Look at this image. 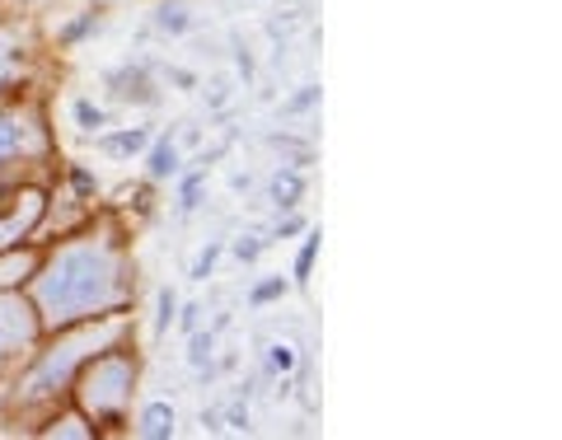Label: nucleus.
<instances>
[{
  "label": "nucleus",
  "instance_id": "10",
  "mask_svg": "<svg viewBox=\"0 0 562 440\" xmlns=\"http://www.w3.org/2000/svg\"><path fill=\"white\" fill-rule=\"evenodd\" d=\"M127 427L136 440H173L179 436V408L169 398H150V403H140Z\"/></svg>",
  "mask_w": 562,
  "mask_h": 440
},
{
  "label": "nucleus",
  "instance_id": "4",
  "mask_svg": "<svg viewBox=\"0 0 562 440\" xmlns=\"http://www.w3.org/2000/svg\"><path fill=\"white\" fill-rule=\"evenodd\" d=\"M57 150L47 127V109L29 94H14V99H0V179L5 173H29V169H43Z\"/></svg>",
  "mask_w": 562,
  "mask_h": 440
},
{
  "label": "nucleus",
  "instance_id": "11",
  "mask_svg": "<svg viewBox=\"0 0 562 440\" xmlns=\"http://www.w3.org/2000/svg\"><path fill=\"white\" fill-rule=\"evenodd\" d=\"M146 183H169V179H179L183 173V146H179V136H150V146H146Z\"/></svg>",
  "mask_w": 562,
  "mask_h": 440
},
{
  "label": "nucleus",
  "instance_id": "14",
  "mask_svg": "<svg viewBox=\"0 0 562 440\" xmlns=\"http://www.w3.org/2000/svg\"><path fill=\"white\" fill-rule=\"evenodd\" d=\"M38 436H52V440H94L99 431H94L76 408H70V403H61V408L38 427Z\"/></svg>",
  "mask_w": 562,
  "mask_h": 440
},
{
  "label": "nucleus",
  "instance_id": "19",
  "mask_svg": "<svg viewBox=\"0 0 562 440\" xmlns=\"http://www.w3.org/2000/svg\"><path fill=\"white\" fill-rule=\"evenodd\" d=\"M70 127H76L80 136H90V140H94L103 127H113V117H109V109H103V103L76 94V99H70Z\"/></svg>",
  "mask_w": 562,
  "mask_h": 440
},
{
  "label": "nucleus",
  "instance_id": "5",
  "mask_svg": "<svg viewBox=\"0 0 562 440\" xmlns=\"http://www.w3.org/2000/svg\"><path fill=\"white\" fill-rule=\"evenodd\" d=\"M52 192L47 183L29 179V173H5L0 179V253L20 249V244H38V230L47 225Z\"/></svg>",
  "mask_w": 562,
  "mask_h": 440
},
{
  "label": "nucleus",
  "instance_id": "6",
  "mask_svg": "<svg viewBox=\"0 0 562 440\" xmlns=\"http://www.w3.org/2000/svg\"><path fill=\"white\" fill-rule=\"evenodd\" d=\"M43 328L33 319L24 291H0V375L14 371L33 347H38Z\"/></svg>",
  "mask_w": 562,
  "mask_h": 440
},
{
  "label": "nucleus",
  "instance_id": "30",
  "mask_svg": "<svg viewBox=\"0 0 562 440\" xmlns=\"http://www.w3.org/2000/svg\"><path fill=\"white\" fill-rule=\"evenodd\" d=\"M198 314H202V305H179V314H173V324H179L183 332H192V328H202Z\"/></svg>",
  "mask_w": 562,
  "mask_h": 440
},
{
  "label": "nucleus",
  "instance_id": "8",
  "mask_svg": "<svg viewBox=\"0 0 562 440\" xmlns=\"http://www.w3.org/2000/svg\"><path fill=\"white\" fill-rule=\"evenodd\" d=\"M103 90H109L117 103H136V109H155V99H160L146 61H127V66L103 70Z\"/></svg>",
  "mask_w": 562,
  "mask_h": 440
},
{
  "label": "nucleus",
  "instance_id": "3",
  "mask_svg": "<svg viewBox=\"0 0 562 440\" xmlns=\"http://www.w3.org/2000/svg\"><path fill=\"white\" fill-rule=\"evenodd\" d=\"M136 390H140V351H136L132 338H122L113 347L94 351V357L76 371V384H70V408L90 421L99 436L103 431H127Z\"/></svg>",
  "mask_w": 562,
  "mask_h": 440
},
{
  "label": "nucleus",
  "instance_id": "22",
  "mask_svg": "<svg viewBox=\"0 0 562 440\" xmlns=\"http://www.w3.org/2000/svg\"><path fill=\"white\" fill-rule=\"evenodd\" d=\"M202 188H206V165L179 173V216H192L202 206Z\"/></svg>",
  "mask_w": 562,
  "mask_h": 440
},
{
  "label": "nucleus",
  "instance_id": "29",
  "mask_svg": "<svg viewBox=\"0 0 562 440\" xmlns=\"http://www.w3.org/2000/svg\"><path fill=\"white\" fill-rule=\"evenodd\" d=\"M305 216H286V221H277L272 225V239H291V235H305Z\"/></svg>",
  "mask_w": 562,
  "mask_h": 440
},
{
  "label": "nucleus",
  "instance_id": "25",
  "mask_svg": "<svg viewBox=\"0 0 562 440\" xmlns=\"http://www.w3.org/2000/svg\"><path fill=\"white\" fill-rule=\"evenodd\" d=\"M179 305H183L179 291H169V286L155 295V332H169L173 328V314H179Z\"/></svg>",
  "mask_w": 562,
  "mask_h": 440
},
{
  "label": "nucleus",
  "instance_id": "13",
  "mask_svg": "<svg viewBox=\"0 0 562 440\" xmlns=\"http://www.w3.org/2000/svg\"><path fill=\"white\" fill-rule=\"evenodd\" d=\"M38 253H43V244H20V249L0 253V291H20L29 272L38 268Z\"/></svg>",
  "mask_w": 562,
  "mask_h": 440
},
{
  "label": "nucleus",
  "instance_id": "27",
  "mask_svg": "<svg viewBox=\"0 0 562 440\" xmlns=\"http://www.w3.org/2000/svg\"><path fill=\"white\" fill-rule=\"evenodd\" d=\"M221 421H225L231 431H249V421H254V417H249V408H244V398H239V403H231V408L221 413Z\"/></svg>",
  "mask_w": 562,
  "mask_h": 440
},
{
  "label": "nucleus",
  "instance_id": "2",
  "mask_svg": "<svg viewBox=\"0 0 562 440\" xmlns=\"http://www.w3.org/2000/svg\"><path fill=\"white\" fill-rule=\"evenodd\" d=\"M122 338H136V319L132 309L122 314H103V319H85L57 332H43L38 347L20 361V371L5 384V403H0V421L5 427H24L38 431L43 421L70 403V384H76V371L94 351L113 347Z\"/></svg>",
  "mask_w": 562,
  "mask_h": 440
},
{
  "label": "nucleus",
  "instance_id": "18",
  "mask_svg": "<svg viewBox=\"0 0 562 440\" xmlns=\"http://www.w3.org/2000/svg\"><path fill=\"white\" fill-rule=\"evenodd\" d=\"M225 328V319L216 324V328H192L188 332V365L198 371L202 380H211L216 375V365H211V357H216V332Z\"/></svg>",
  "mask_w": 562,
  "mask_h": 440
},
{
  "label": "nucleus",
  "instance_id": "17",
  "mask_svg": "<svg viewBox=\"0 0 562 440\" xmlns=\"http://www.w3.org/2000/svg\"><path fill=\"white\" fill-rule=\"evenodd\" d=\"M150 24H155V33H165V38H183L192 29V5L188 0H155Z\"/></svg>",
  "mask_w": 562,
  "mask_h": 440
},
{
  "label": "nucleus",
  "instance_id": "9",
  "mask_svg": "<svg viewBox=\"0 0 562 440\" xmlns=\"http://www.w3.org/2000/svg\"><path fill=\"white\" fill-rule=\"evenodd\" d=\"M150 136H155L150 122H132V127H103L94 136V150L103 155V160H140L146 146H150Z\"/></svg>",
  "mask_w": 562,
  "mask_h": 440
},
{
  "label": "nucleus",
  "instance_id": "7",
  "mask_svg": "<svg viewBox=\"0 0 562 440\" xmlns=\"http://www.w3.org/2000/svg\"><path fill=\"white\" fill-rule=\"evenodd\" d=\"M33 84V47L20 33H0V99L29 94Z\"/></svg>",
  "mask_w": 562,
  "mask_h": 440
},
{
  "label": "nucleus",
  "instance_id": "15",
  "mask_svg": "<svg viewBox=\"0 0 562 440\" xmlns=\"http://www.w3.org/2000/svg\"><path fill=\"white\" fill-rule=\"evenodd\" d=\"M301 198H305V173L295 169V165L277 169L272 179H268V202L277 211H295V206H301Z\"/></svg>",
  "mask_w": 562,
  "mask_h": 440
},
{
  "label": "nucleus",
  "instance_id": "33",
  "mask_svg": "<svg viewBox=\"0 0 562 440\" xmlns=\"http://www.w3.org/2000/svg\"><path fill=\"white\" fill-rule=\"evenodd\" d=\"M90 5H109V0H90Z\"/></svg>",
  "mask_w": 562,
  "mask_h": 440
},
{
  "label": "nucleus",
  "instance_id": "24",
  "mask_svg": "<svg viewBox=\"0 0 562 440\" xmlns=\"http://www.w3.org/2000/svg\"><path fill=\"white\" fill-rule=\"evenodd\" d=\"M221 253H225V239H211V244H206V249H202L198 258H192V268H188V277H192V281H206L211 272H216V262H221Z\"/></svg>",
  "mask_w": 562,
  "mask_h": 440
},
{
  "label": "nucleus",
  "instance_id": "32",
  "mask_svg": "<svg viewBox=\"0 0 562 440\" xmlns=\"http://www.w3.org/2000/svg\"><path fill=\"white\" fill-rule=\"evenodd\" d=\"M169 80L179 84V90H198V76H192V70H179V66H173V70H169Z\"/></svg>",
  "mask_w": 562,
  "mask_h": 440
},
{
  "label": "nucleus",
  "instance_id": "12",
  "mask_svg": "<svg viewBox=\"0 0 562 440\" xmlns=\"http://www.w3.org/2000/svg\"><path fill=\"white\" fill-rule=\"evenodd\" d=\"M301 371V342L295 338H268L262 342V375L281 384V394H286V380Z\"/></svg>",
  "mask_w": 562,
  "mask_h": 440
},
{
  "label": "nucleus",
  "instance_id": "28",
  "mask_svg": "<svg viewBox=\"0 0 562 440\" xmlns=\"http://www.w3.org/2000/svg\"><path fill=\"white\" fill-rule=\"evenodd\" d=\"M314 103H319V84H301V94L286 103V113H310Z\"/></svg>",
  "mask_w": 562,
  "mask_h": 440
},
{
  "label": "nucleus",
  "instance_id": "20",
  "mask_svg": "<svg viewBox=\"0 0 562 440\" xmlns=\"http://www.w3.org/2000/svg\"><path fill=\"white\" fill-rule=\"evenodd\" d=\"M319 249H324V235L305 225V239H301L295 262H291V286H310V281H314V262H319Z\"/></svg>",
  "mask_w": 562,
  "mask_h": 440
},
{
  "label": "nucleus",
  "instance_id": "31",
  "mask_svg": "<svg viewBox=\"0 0 562 440\" xmlns=\"http://www.w3.org/2000/svg\"><path fill=\"white\" fill-rule=\"evenodd\" d=\"M235 66H239L244 80H254V57H249V47H235Z\"/></svg>",
  "mask_w": 562,
  "mask_h": 440
},
{
  "label": "nucleus",
  "instance_id": "26",
  "mask_svg": "<svg viewBox=\"0 0 562 440\" xmlns=\"http://www.w3.org/2000/svg\"><path fill=\"white\" fill-rule=\"evenodd\" d=\"M262 249H268V239H262V235H239V239L231 244L235 262H244V268H254V262L262 258Z\"/></svg>",
  "mask_w": 562,
  "mask_h": 440
},
{
  "label": "nucleus",
  "instance_id": "1",
  "mask_svg": "<svg viewBox=\"0 0 562 440\" xmlns=\"http://www.w3.org/2000/svg\"><path fill=\"white\" fill-rule=\"evenodd\" d=\"M20 291L43 332L132 309L136 262H132L122 225L90 216L85 230H70L57 244H43L38 268L29 272Z\"/></svg>",
  "mask_w": 562,
  "mask_h": 440
},
{
  "label": "nucleus",
  "instance_id": "16",
  "mask_svg": "<svg viewBox=\"0 0 562 440\" xmlns=\"http://www.w3.org/2000/svg\"><path fill=\"white\" fill-rule=\"evenodd\" d=\"M103 29V10L99 5H90V10H80V14H70V20L52 33V43H57L61 52H70V47H80L85 38H94V33Z\"/></svg>",
  "mask_w": 562,
  "mask_h": 440
},
{
  "label": "nucleus",
  "instance_id": "21",
  "mask_svg": "<svg viewBox=\"0 0 562 440\" xmlns=\"http://www.w3.org/2000/svg\"><path fill=\"white\" fill-rule=\"evenodd\" d=\"M286 295H291V277L272 272V277H258V281H254L249 305H254V309H268V305H277V301H286Z\"/></svg>",
  "mask_w": 562,
  "mask_h": 440
},
{
  "label": "nucleus",
  "instance_id": "23",
  "mask_svg": "<svg viewBox=\"0 0 562 440\" xmlns=\"http://www.w3.org/2000/svg\"><path fill=\"white\" fill-rule=\"evenodd\" d=\"M66 183L76 188V202H94L99 198V173H90L85 165H66Z\"/></svg>",
  "mask_w": 562,
  "mask_h": 440
}]
</instances>
